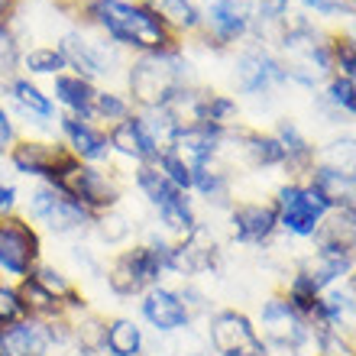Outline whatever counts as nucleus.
<instances>
[{
	"instance_id": "4",
	"label": "nucleus",
	"mask_w": 356,
	"mask_h": 356,
	"mask_svg": "<svg viewBox=\"0 0 356 356\" xmlns=\"http://www.w3.org/2000/svg\"><path fill=\"white\" fill-rule=\"evenodd\" d=\"M19 214L36 227L39 234H52L58 240H75L91 234L94 214L81 204L65 197L49 181H29L26 191H19Z\"/></svg>"
},
{
	"instance_id": "13",
	"label": "nucleus",
	"mask_w": 356,
	"mask_h": 356,
	"mask_svg": "<svg viewBox=\"0 0 356 356\" xmlns=\"http://www.w3.org/2000/svg\"><path fill=\"white\" fill-rule=\"evenodd\" d=\"M282 81H289L285 78V68L275 56H272L269 49L263 46H246L234 62V85L240 88L243 94H269L282 85Z\"/></svg>"
},
{
	"instance_id": "12",
	"label": "nucleus",
	"mask_w": 356,
	"mask_h": 356,
	"mask_svg": "<svg viewBox=\"0 0 356 356\" xmlns=\"http://www.w3.org/2000/svg\"><path fill=\"white\" fill-rule=\"evenodd\" d=\"M230 230L234 240L246 246H266L279 234V211L272 197H243L230 204Z\"/></svg>"
},
{
	"instance_id": "31",
	"label": "nucleus",
	"mask_w": 356,
	"mask_h": 356,
	"mask_svg": "<svg viewBox=\"0 0 356 356\" xmlns=\"http://www.w3.org/2000/svg\"><path fill=\"white\" fill-rule=\"evenodd\" d=\"M321 107L343 123V117H356V88L343 75H330L324 81V94H321Z\"/></svg>"
},
{
	"instance_id": "21",
	"label": "nucleus",
	"mask_w": 356,
	"mask_h": 356,
	"mask_svg": "<svg viewBox=\"0 0 356 356\" xmlns=\"http://www.w3.org/2000/svg\"><path fill=\"white\" fill-rule=\"evenodd\" d=\"M314 191H318L324 201L330 204V211L334 207H353L356 211V178L347 175V172L340 169H330V165H324V162H318L314 169L308 172V178H305Z\"/></svg>"
},
{
	"instance_id": "19",
	"label": "nucleus",
	"mask_w": 356,
	"mask_h": 356,
	"mask_svg": "<svg viewBox=\"0 0 356 356\" xmlns=\"http://www.w3.org/2000/svg\"><path fill=\"white\" fill-rule=\"evenodd\" d=\"M29 279L36 282V285H42V289H46L56 301H62V305H65V311H68V318H72V314H78V311L91 308V305H88V298L81 295V289H78V282L65 272V266L42 259V263L33 269V275H29Z\"/></svg>"
},
{
	"instance_id": "20",
	"label": "nucleus",
	"mask_w": 356,
	"mask_h": 356,
	"mask_svg": "<svg viewBox=\"0 0 356 356\" xmlns=\"http://www.w3.org/2000/svg\"><path fill=\"white\" fill-rule=\"evenodd\" d=\"M353 266L356 263H350L347 256L330 253V250H318V246H314V250H308V253L301 256L295 269L305 272L321 291H327V289H334V285H343L347 275L353 272Z\"/></svg>"
},
{
	"instance_id": "39",
	"label": "nucleus",
	"mask_w": 356,
	"mask_h": 356,
	"mask_svg": "<svg viewBox=\"0 0 356 356\" xmlns=\"http://www.w3.org/2000/svg\"><path fill=\"white\" fill-rule=\"evenodd\" d=\"M347 36H350V39H353V46H356V19H353V29H350Z\"/></svg>"
},
{
	"instance_id": "16",
	"label": "nucleus",
	"mask_w": 356,
	"mask_h": 356,
	"mask_svg": "<svg viewBox=\"0 0 356 356\" xmlns=\"http://www.w3.org/2000/svg\"><path fill=\"white\" fill-rule=\"evenodd\" d=\"M0 356H56L52 327L42 321H19L0 330Z\"/></svg>"
},
{
	"instance_id": "17",
	"label": "nucleus",
	"mask_w": 356,
	"mask_h": 356,
	"mask_svg": "<svg viewBox=\"0 0 356 356\" xmlns=\"http://www.w3.org/2000/svg\"><path fill=\"white\" fill-rule=\"evenodd\" d=\"M311 243L318 250H330V253H340L350 263H356V211L353 207H334L324 217V224L318 227Z\"/></svg>"
},
{
	"instance_id": "15",
	"label": "nucleus",
	"mask_w": 356,
	"mask_h": 356,
	"mask_svg": "<svg viewBox=\"0 0 356 356\" xmlns=\"http://www.w3.org/2000/svg\"><path fill=\"white\" fill-rule=\"evenodd\" d=\"M217 259H220V250H217L214 234H211L204 224H197L185 240H178V243L172 246L169 275H175V279H181V282L197 279V275H204V272H214Z\"/></svg>"
},
{
	"instance_id": "35",
	"label": "nucleus",
	"mask_w": 356,
	"mask_h": 356,
	"mask_svg": "<svg viewBox=\"0 0 356 356\" xmlns=\"http://www.w3.org/2000/svg\"><path fill=\"white\" fill-rule=\"evenodd\" d=\"M301 7L308 13H321V17L356 19V0H301Z\"/></svg>"
},
{
	"instance_id": "9",
	"label": "nucleus",
	"mask_w": 356,
	"mask_h": 356,
	"mask_svg": "<svg viewBox=\"0 0 356 356\" xmlns=\"http://www.w3.org/2000/svg\"><path fill=\"white\" fill-rule=\"evenodd\" d=\"M65 159L68 152L58 143V136H26V133H19V140L7 152L13 175L29 178V181H49Z\"/></svg>"
},
{
	"instance_id": "6",
	"label": "nucleus",
	"mask_w": 356,
	"mask_h": 356,
	"mask_svg": "<svg viewBox=\"0 0 356 356\" xmlns=\"http://www.w3.org/2000/svg\"><path fill=\"white\" fill-rule=\"evenodd\" d=\"M275 211H279V230L291 240H314L318 227L330 214V204L308 185V181H282L272 191Z\"/></svg>"
},
{
	"instance_id": "29",
	"label": "nucleus",
	"mask_w": 356,
	"mask_h": 356,
	"mask_svg": "<svg viewBox=\"0 0 356 356\" xmlns=\"http://www.w3.org/2000/svg\"><path fill=\"white\" fill-rule=\"evenodd\" d=\"M17 289H19V298H23V308H26V318L42 321V324H52V321L68 318L65 305L56 301L46 289H42V285H36L33 279L17 282Z\"/></svg>"
},
{
	"instance_id": "1",
	"label": "nucleus",
	"mask_w": 356,
	"mask_h": 356,
	"mask_svg": "<svg viewBox=\"0 0 356 356\" xmlns=\"http://www.w3.org/2000/svg\"><path fill=\"white\" fill-rule=\"evenodd\" d=\"M133 56L175 49L178 39L143 0H78V19Z\"/></svg>"
},
{
	"instance_id": "3",
	"label": "nucleus",
	"mask_w": 356,
	"mask_h": 356,
	"mask_svg": "<svg viewBox=\"0 0 356 356\" xmlns=\"http://www.w3.org/2000/svg\"><path fill=\"white\" fill-rule=\"evenodd\" d=\"M62 49V56L68 62V72L88 78L91 85L97 88H113V81H123V72H127V52L120 46H113L107 36H101L97 29L85 26V23H75L68 26L56 42Z\"/></svg>"
},
{
	"instance_id": "5",
	"label": "nucleus",
	"mask_w": 356,
	"mask_h": 356,
	"mask_svg": "<svg viewBox=\"0 0 356 356\" xmlns=\"http://www.w3.org/2000/svg\"><path fill=\"white\" fill-rule=\"evenodd\" d=\"M49 185L58 188L62 195L72 197L94 217L123 204V175L113 162L111 165H91V162H78L68 156L56 175L49 178Z\"/></svg>"
},
{
	"instance_id": "36",
	"label": "nucleus",
	"mask_w": 356,
	"mask_h": 356,
	"mask_svg": "<svg viewBox=\"0 0 356 356\" xmlns=\"http://www.w3.org/2000/svg\"><path fill=\"white\" fill-rule=\"evenodd\" d=\"M19 140V127L10 117V111L0 104V159H7V152L13 149V143Z\"/></svg>"
},
{
	"instance_id": "8",
	"label": "nucleus",
	"mask_w": 356,
	"mask_h": 356,
	"mask_svg": "<svg viewBox=\"0 0 356 356\" xmlns=\"http://www.w3.org/2000/svg\"><path fill=\"white\" fill-rule=\"evenodd\" d=\"M253 324H256L259 340H263L269 350H295L314 337V330H311L308 324H305V318L285 301L282 291H272L269 298L263 301L259 318H256Z\"/></svg>"
},
{
	"instance_id": "7",
	"label": "nucleus",
	"mask_w": 356,
	"mask_h": 356,
	"mask_svg": "<svg viewBox=\"0 0 356 356\" xmlns=\"http://www.w3.org/2000/svg\"><path fill=\"white\" fill-rule=\"evenodd\" d=\"M39 263H42V234L19 211L0 217V279L23 282Z\"/></svg>"
},
{
	"instance_id": "26",
	"label": "nucleus",
	"mask_w": 356,
	"mask_h": 356,
	"mask_svg": "<svg viewBox=\"0 0 356 356\" xmlns=\"http://www.w3.org/2000/svg\"><path fill=\"white\" fill-rule=\"evenodd\" d=\"M62 72H68V62L62 56V49L52 42H36V46L23 49V56H19V75L33 78V81H39V78L52 81Z\"/></svg>"
},
{
	"instance_id": "24",
	"label": "nucleus",
	"mask_w": 356,
	"mask_h": 356,
	"mask_svg": "<svg viewBox=\"0 0 356 356\" xmlns=\"http://www.w3.org/2000/svg\"><path fill=\"white\" fill-rule=\"evenodd\" d=\"M143 3L159 17V23L175 39L197 36V29H201V7L195 0H143Z\"/></svg>"
},
{
	"instance_id": "28",
	"label": "nucleus",
	"mask_w": 356,
	"mask_h": 356,
	"mask_svg": "<svg viewBox=\"0 0 356 356\" xmlns=\"http://www.w3.org/2000/svg\"><path fill=\"white\" fill-rule=\"evenodd\" d=\"M133 185H136V191L143 195V201L156 211L159 204H165L169 197L178 195V188L172 185L169 178H165V172L156 165V162H143V165H133ZM188 195V191H185Z\"/></svg>"
},
{
	"instance_id": "34",
	"label": "nucleus",
	"mask_w": 356,
	"mask_h": 356,
	"mask_svg": "<svg viewBox=\"0 0 356 356\" xmlns=\"http://www.w3.org/2000/svg\"><path fill=\"white\" fill-rule=\"evenodd\" d=\"M19 56H23V42L13 33V26L0 23V81H7L10 75L19 72Z\"/></svg>"
},
{
	"instance_id": "22",
	"label": "nucleus",
	"mask_w": 356,
	"mask_h": 356,
	"mask_svg": "<svg viewBox=\"0 0 356 356\" xmlns=\"http://www.w3.org/2000/svg\"><path fill=\"white\" fill-rule=\"evenodd\" d=\"M107 143H111V156L130 162V165H143V162H156V152H152L149 140L143 136L140 120L133 113L130 120H120L117 127L107 130Z\"/></svg>"
},
{
	"instance_id": "11",
	"label": "nucleus",
	"mask_w": 356,
	"mask_h": 356,
	"mask_svg": "<svg viewBox=\"0 0 356 356\" xmlns=\"http://www.w3.org/2000/svg\"><path fill=\"white\" fill-rule=\"evenodd\" d=\"M58 143L65 146V152L78 162H91V165H111V143H107V130L97 123L85 120V117H72V113H58L56 127Z\"/></svg>"
},
{
	"instance_id": "14",
	"label": "nucleus",
	"mask_w": 356,
	"mask_h": 356,
	"mask_svg": "<svg viewBox=\"0 0 356 356\" xmlns=\"http://www.w3.org/2000/svg\"><path fill=\"white\" fill-rule=\"evenodd\" d=\"M204 340L217 356H234L240 350L253 347L259 340V334H256V324L250 314H243L236 308H220L207 314Z\"/></svg>"
},
{
	"instance_id": "37",
	"label": "nucleus",
	"mask_w": 356,
	"mask_h": 356,
	"mask_svg": "<svg viewBox=\"0 0 356 356\" xmlns=\"http://www.w3.org/2000/svg\"><path fill=\"white\" fill-rule=\"evenodd\" d=\"M17 13H19V0H0V23L3 26H10L17 19Z\"/></svg>"
},
{
	"instance_id": "10",
	"label": "nucleus",
	"mask_w": 356,
	"mask_h": 356,
	"mask_svg": "<svg viewBox=\"0 0 356 356\" xmlns=\"http://www.w3.org/2000/svg\"><path fill=\"white\" fill-rule=\"evenodd\" d=\"M191 311L185 308V301L178 295L175 285L162 282V285H152L140 295V324L152 330V334H162V337H172L178 330L191 327Z\"/></svg>"
},
{
	"instance_id": "25",
	"label": "nucleus",
	"mask_w": 356,
	"mask_h": 356,
	"mask_svg": "<svg viewBox=\"0 0 356 356\" xmlns=\"http://www.w3.org/2000/svg\"><path fill=\"white\" fill-rule=\"evenodd\" d=\"M133 113H136V107H133V101L127 97L123 88H97L85 120L97 123L104 130H111V127H117L120 120H130Z\"/></svg>"
},
{
	"instance_id": "33",
	"label": "nucleus",
	"mask_w": 356,
	"mask_h": 356,
	"mask_svg": "<svg viewBox=\"0 0 356 356\" xmlns=\"http://www.w3.org/2000/svg\"><path fill=\"white\" fill-rule=\"evenodd\" d=\"M19 321H26V308H23L17 282L0 279V330L13 327V324H19Z\"/></svg>"
},
{
	"instance_id": "27",
	"label": "nucleus",
	"mask_w": 356,
	"mask_h": 356,
	"mask_svg": "<svg viewBox=\"0 0 356 356\" xmlns=\"http://www.w3.org/2000/svg\"><path fill=\"white\" fill-rule=\"evenodd\" d=\"M91 234L97 236V243L101 246H130L133 234H136V220H133V214H127L123 211V204L111 207V211H104V214L94 217L91 224Z\"/></svg>"
},
{
	"instance_id": "30",
	"label": "nucleus",
	"mask_w": 356,
	"mask_h": 356,
	"mask_svg": "<svg viewBox=\"0 0 356 356\" xmlns=\"http://www.w3.org/2000/svg\"><path fill=\"white\" fill-rule=\"evenodd\" d=\"M201 127H207V130L217 133V136L240 130V104H236L230 94L211 91V97H207V104H204V120H201Z\"/></svg>"
},
{
	"instance_id": "38",
	"label": "nucleus",
	"mask_w": 356,
	"mask_h": 356,
	"mask_svg": "<svg viewBox=\"0 0 356 356\" xmlns=\"http://www.w3.org/2000/svg\"><path fill=\"white\" fill-rule=\"evenodd\" d=\"M347 289L356 295V266H353V272H350V275H347Z\"/></svg>"
},
{
	"instance_id": "18",
	"label": "nucleus",
	"mask_w": 356,
	"mask_h": 356,
	"mask_svg": "<svg viewBox=\"0 0 356 356\" xmlns=\"http://www.w3.org/2000/svg\"><path fill=\"white\" fill-rule=\"evenodd\" d=\"M146 327L130 314H113L104 327L101 356H146Z\"/></svg>"
},
{
	"instance_id": "2",
	"label": "nucleus",
	"mask_w": 356,
	"mask_h": 356,
	"mask_svg": "<svg viewBox=\"0 0 356 356\" xmlns=\"http://www.w3.org/2000/svg\"><path fill=\"white\" fill-rule=\"evenodd\" d=\"M185 85H195V72L178 46L165 52L133 56L123 72V91L136 111H162Z\"/></svg>"
},
{
	"instance_id": "32",
	"label": "nucleus",
	"mask_w": 356,
	"mask_h": 356,
	"mask_svg": "<svg viewBox=\"0 0 356 356\" xmlns=\"http://www.w3.org/2000/svg\"><path fill=\"white\" fill-rule=\"evenodd\" d=\"M318 356H356V330H318Z\"/></svg>"
},
{
	"instance_id": "23",
	"label": "nucleus",
	"mask_w": 356,
	"mask_h": 356,
	"mask_svg": "<svg viewBox=\"0 0 356 356\" xmlns=\"http://www.w3.org/2000/svg\"><path fill=\"white\" fill-rule=\"evenodd\" d=\"M94 91L97 85H91L88 78L75 75V72H62L58 78H52V88H49L58 113H72V117H88Z\"/></svg>"
}]
</instances>
